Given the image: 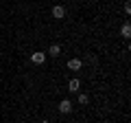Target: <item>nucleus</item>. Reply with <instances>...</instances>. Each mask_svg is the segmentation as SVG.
<instances>
[{"label": "nucleus", "mask_w": 131, "mask_h": 123, "mask_svg": "<svg viewBox=\"0 0 131 123\" xmlns=\"http://www.w3.org/2000/svg\"><path fill=\"white\" fill-rule=\"evenodd\" d=\"M52 18L55 20H63L66 18V7L63 5H55L52 7Z\"/></svg>", "instance_id": "nucleus-1"}, {"label": "nucleus", "mask_w": 131, "mask_h": 123, "mask_svg": "<svg viewBox=\"0 0 131 123\" xmlns=\"http://www.w3.org/2000/svg\"><path fill=\"white\" fill-rule=\"evenodd\" d=\"M31 61L33 64H44V61H46V53H42V51H35V53H31Z\"/></svg>", "instance_id": "nucleus-2"}, {"label": "nucleus", "mask_w": 131, "mask_h": 123, "mask_svg": "<svg viewBox=\"0 0 131 123\" xmlns=\"http://www.w3.org/2000/svg\"><path fill=\"white\" fill-rule=\"evenodd\" d=\"M59 112H61V114H70V112H72V101H70V99L59 101Z\"/></svg>", "instance_id": "nucleus-3"}, {"label": "nucleus", "mask_w": 131, "mask_h": 123, "mask_svg": "<svg viewBox=\"0 0 131 123\" xmlns=\"http://www.w3.org/2000/svg\"><path fill=\"white\" fill-rule=\"evenodd\" d=\"M83 68V61L77 59V57H72V59H68V71H81Z\"/></svg>", "instance_id": "nucleus-4"}, {"label": "nucleus", "mask_w": 131, "mask_h": 123, "mask_svg": "<svg viewBox=\"0 0 131 123\" xmlns=\"http://www.w3.org/2000/svg\"><path fill=\"white\" fill-rule=\"evenodd\" d=\"M68 90H70V92H79V90H81V81L77 79V77L70 79V81H68Z\"/></svg>", "instance_id": "nucleus-5"}, {"label": "nucleus", "mask_w": 131, "mask_h": 123, "mask_svg": "<svg viewBox=\"0 0 131 123\" xmlns=\"http://www.w3.org/2000/svg\"><path fill=\"white\" fill-rule=\"evenodd\" d=\"M120 35H122L125 40H129V38H131V24H129V22H125V24L120 27Z\"/></svg>", "instance_id": "nucleus-6"}, {"label": "nucleus", "mask_w": 131, "mask_h": 123, "mask_svg": "<svg viewBox=\"0 0 131 123\" xmlns=\"http://www.w3.org/2000/svg\"><path fill=\"white\" fill-rule=\"evenodd\" d=\"M48 55H50V57H59L61 55V46H59V44H52V46L48 48Z\"/></svg>", "instance_id": "nucleus-7"}, {"label": "nucleus", "mask_w": 131, "mask_h": 123, "mask_svg": "<svg viewBox=\"0 0 131 123\" xmlns=\"http://www.w3.org/2000/svg\"><path fill=\"white\" fill-rule=\"evenodd\" d=\"M77 99H79L81 106H88V103H90V97L85 95V92H79V97H77Z\"/></svg>", "instance_id": "nucleus-8"}, {"label": "nucleus", "mask_w": 131, "mask_h": 123, "mask_svg": "<svg viewBox=\"0 0 131 123\" xmlns=\"http://www.w3.org/2000/svg\"><path fill=\"white\" fill-rule=\"evenodd\" d=\"M44 123H50V121H44Z\"/></svg>", "instance_id": "nucleus-9"}]
</instances>
